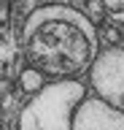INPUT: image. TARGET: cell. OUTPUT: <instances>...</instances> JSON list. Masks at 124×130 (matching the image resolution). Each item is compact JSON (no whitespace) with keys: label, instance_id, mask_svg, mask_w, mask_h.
<instances>
[{"label":"cell","instance_id":"1","mask_svg":"<svg viewBox=\"0 0 124 130\" xmlns=\"http://www.w3.org/2000/svg\"><path fill=\"white\" fill-rule=\"evenodd\" d=\"M22 46L41 73L73 79L97 60V27L78 8L49 3L24 19Z\"/></svg>","mask_w":124,"mask_h":130},{"label":"cell","instance_id":"2","mask_svg":"<svg viewBox=\"0 0 124 130\" xmlns=\"http://www.w3.org/2000/svg\"><path fill=\"white\" fill-rule=\"evenodd\" d=\"M86 98V87L76 79H62L33 95L22 108L16 130H73L76 108Z\"/></svg>","mask_w":124,"mask_h":130},{"label":"cell","instance_id":"3","mask_svg":"<svg viewBox=\"0 0 124 130\" xmlns=\"http://www.w3.org/2000/svg\"><path fill=\"white\" fill-rule=\"evenodd\" d=\"M92 87L100 100L124 111V49L111 46L92 62Z\"/></svg>","mask_w":124,"mask_h":130},{"label":"cell","instance_id":"4","mask_svg":"<svg viewBox=\"0 0 124 130\" xmlns=\"http://www.w3.org/2000/svg\"><path fill=\"white\" fill-rule=\"evenodd\" d=\"M73 130H124V111L100 98H84L76 108Z\"/></svg>","mask_w":124,"mask_h":130},{"label":"cell","instance_id":"5","mask_svg":"<svg viewBox=\"0 0 124 130\" xmlns=\"http://www.w3.org/2000/svg\"><path fill=\"white\" fill-rule=\"evenodd\" d=\"M19 87L24 89V92H41L46 84H43V73L38 71V68H24V71L19 73Z\"/></svg>","mask_w":124,"mask_h":130},{"label":"cell","instance_id":"6","mask_svg":"<svg viewBox=\"0 0 124 130\" xmlns=\"http://www.w3.org/2000/svg\"><path fill=\"white\" fill-rule=\"evenodd\" d=\"M100 6L113 22L124 24V0H100Z\"/></svg>","mask_w":124,"mask_h":130},{"label":"cell","instance_id":"7","mask_svg":"<svg viewBox=\"0 0 124 130\" xmlns=\"http://www.w3.org/2000/svg\"><path fill=\"white\" fill-rule=\"evenodd\" d=\"M121 41H124V30H121Z\"/></svg>","mask_w":124,"mask_h":130},{"label":"cell","instance_id":"8","mask_svg":"<svg viewBox=\"0 0 124 130\" xmlns=\"http://www.w3.org/2000/svg\"><path fill=\"white\" fill-rule=\"evenodd\" d=\"M0 130H3V125H0Z\"/></svg>","mask_w":124,"mask_h":130}]
</instances>
